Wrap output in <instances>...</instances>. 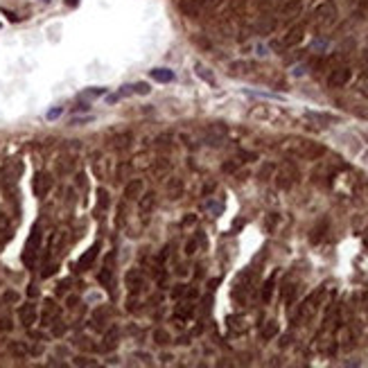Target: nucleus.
<instances>
[{
  "label": "nucleus",
  "mask_w": 368,
  "mask_h": 368,
  "mask_svg": "<svg viewBox=\"0 0 368 368\" xmlns=\"http://www.w3.org/2000/svg\"><path fill=\"white\" fill-rule=\"evenodd\" d=\"M350 77H352V70H350L348 66H339V68H335V70L330 73L328 86L330 88H341V86H346L350 81Z\"/></svg>",
  "instance_id": "1"
},
{
  "label": "nucleus",
  "mask_w": 368,
  "mask_h": 368,
  "mask_svg": "<svg viewBox=\"0 0 368 368\" xmlns=\"http://www.w3.org/2000/svg\"><path fill=\"white\" fill-rule=\"evenodd\" d=\"M32 188H34V194H36L39 199L48 197V192L52 190V176H50L48 172H39V174L34 176Z\"/></svg>",
  "instance_id": "2"
},
{
  "label": "nucleus",
  "mask_w": 368,
  "mask_h": 368,
  "mask_svg": "<svg viewBox=\"0 0 368 368\" xmlns=\"http://www.w3.org/2000/svg\"><path fill=\"white\" fill-rule=\"evenodd\" d=\"M336 16V7L335 2H323V5H319L314 9V20L316 23H321V25H328V23H332Z\"/></svg>",
  "instance_id": "3"
},
{
  "label": "nucleus",
  "mask_w": 368,
  "mask_h": 368,
  "mask_svg": "<svg viewBox=\"0 0 368 368\" xmlns=\"http://www.w3.org/2000/svg\"><path fill=\"white\" fill-rule=\"evenodd\" d=\"M39 246H41V228H39V224H36V226L32 228V235H30V240H27L25 257H23L27 264H32V260H34V256H36Z\"/></svg>",
  "instance_id": "4"
},
{
  "label": "nucleus",
  "mask_w": 368,
  "mask_h": 368,
  "mask_svg": "<svg viewBox=\"0 0 368 368\" xmlns=\"http://www.w3.org/2000/svg\"><path fill=\"white\" fill-rule=\"evenodd\" d=\"M303 36H305V25H294L289 32L283 36V43H280V46L283 48H294V46H298V43L303 41Z\"/></svg>",
  "instance_id": "5"
},
{
  "label": "nucleus",
  "mask_w": 368,
  "mask_h": 368,
  "mask_svg": "<svg viewBox=\"0 0 368 368\" xmlns=\"http://www.w3.org/2000/svg\"><path fill=\"white\" fill-rule=\"evenodd\" d=\"M278 188H283V190H287V188H291L294 185V181H296V170L291 167V165H285L283 170L278 172Z\"/></svg>",
  "instance_id": "6"
},
{
  "label": "nucleus",
  "mask_w": 368,
  "mask_h": 368,
  "mask_svg": "<svg viewBox=\"0 0 368 368\" xmlns=\"http://www.w3.org/2000/svg\"><path fill=\"white\" fill-rule=\"evenodd\" d=\"M18 319H20V323H23L25 328H32L34 323H36V305H34V303L23 305V307L18 309Z\"/></svg>",
  "instance_id": "7"
},
{
  "label": "nucleus",
  "mask_w": 368,
  "mask_h": 368,
  "mask_svg": "<svg viewBox=\"0 0 368 368\" xmlns=\"http://www.w3.org/2000/svg\"><path fill=\"white\" fill-rule=\"evenodd\" d=\"M97 253H99V244H93L91 249L86 251L84 256L79 257V262H77V269L79 271H86L88 267H91L93 262H95V257H97Z\"/></svg>",
  "instance_id": "8"
},
{
  "label": "nucleus",
  "mask_w": 368,
  "mask_h": 368,
  "mask_svg": "<svg viewBox=\"0 0 368 368\" xmlns=\"http://www.w3.org/2000/svg\"><path fill=\"white\" fill-rule=\"evenodd\" d=\"M125 283H127V287H129V291H138L140 287H143V273H140L138 269L127 271Z\"/></svg>",
  "instance_id": "9"
},
{
  "label": "nucleus",
  "mask_w": 368,
  "mask_h": 368,
  "mask_svg": "<svg viewBox=\"0 0 368 368\" xmlns=\"http://www.w3.org/2000/svg\"><path fill=\"white\" fill-rule=\"evenodd\" d=\"M226 133H228V129H226L224 125H219V122H217V125L208 127V138H210L212 145H219V143L226 138Z\"/></svg>",
  "instance_id": "10"
},
{
  "label": "nucleus",
  "mask_w": 368,
  "mask_h": 368,
  "mask_svg": "<svg viewBox=\"0 0 368 368\" xmlns=\"http://www.w3.org/2000/svg\"><path fill=\"white\" fill-rule=\"evenodd\" d=\"M151 79L158 81V84H170V81H174V70H170V68H154Z\"/></svg>",
  "instance_id": "11"
},
{
  "label": "nucleus",
  "mask_w": 368,
  "mask_h": 368,
  "mask_svg": "<svg viewBox=\"0 0 368 368\" xmlns=\"http://www.w3.org/2000/svg\"><path fill=\"white\" fill-rule=\"evenodd\" d=\"M178 7H181V12H183L185 16L194 18V16H199V9H201V0H181V2H178Z\"/></svg>",
  "instance_id": "12"
},
{
  "label": "nucleus",
  "mask_w": 368,
  "mask_h": 368,
  "mask_svg": "<svg viewBox=\"0 0 368 368\" xmlns=\"http://www.w3.org/2000/svg\"><path fill=\"white\" fill-rule=\"evenodd\" d=\"M303 9V2L301 0H287L283 5V9H280V14H283L285 18H294V16H298Z\"/></svg>",
  "instance_id": "13"
},
{
  "label": "nucleus",
  "mask_w": 368,
  "mask_h": 368,
  "mask_svg": "<svg viewBox=\"0 0 368 368\" xmlns=\"http://www.w3.org/2000/svg\"><path fill=\"white\" fill-rule=\"evenodd\" d=\"M140 194H143V181H140V178H131V181L125 185V197L138 199Z\"/></svg>",
  "instance_id": "14"
},
{
  "label": "nucleus",
  "mask_w": 368,
  "mask_h": 368,
  "mask_svg": "<svg viewBox=\"0 0 368 368\" xmlns=\"http://www.w3.org/2000/svg\"><path fill=\"white\" fill-rule=\"evenodd\" d=\"M167 194H170V199H178L181 194H183V181L181 178H172L170 183H167Z\"/></svg>",
  "instance_id": "15"
},
{
  "label": "nucleus",
  "mask_w": 368,
  "mask_h": 368,
  "mask_svg": "<svg viewBox=\"0 0 368 368\" xmlns=\"http://www.w3.org/2000/svg\"><path fill=\"white\" fill-rule=\"evenodd\" d=\"M115 346H118V328H111L109 332H106V336H104L102 350H104V352H109V350H113Z\"/></svg>",
  "instance_id": "16"
},
{
  "label": "nucleus",
  "mask_w": 368,
  "mask_h": 368,
  "mask_svg": "<svg viewBox=\"0 0 368 368\" xmlns=\"http://www.w3.org/2000/svg\"><path fill=\"white\" fill-rule=\"evenodd\" d=\"M57 316H59V309H57V305H54L52 301H48L46 303V312H43V325H50V323H52Z\"/></svg>",
  "instance_id": "17"
},
{
  "label": "nucleus",
  "mask_w": 368,
  "mask_h": 368,
  "mask_svg": "<svg viewBox=\"0 0 368 368\" xmlns=\"http://www.w3.org/2000/svg\"><path fill=\"white\" fill-rule=\"evenodd\" d=\"M154 204H156V194H154V192H147L145 197H140L138 208H140L143 212H149L151 208H154Z\"/></svg>",
  "instance_id": "18"
},
{
  "label": "nucleus",
  "mask_w": 368,
  "mask_h": 368,
  "mask_svg": "<svg viewBox=\"0 0 368 368\" xmlns=\"http://www.w3.org/2000/svg\"><path fill=\"white\" fill-rule=\"evenodd\" d=\"M154 341H156L158 346H167V343L172 341V336H170V332H167V330L156 328V330H154Z\"/></svg>",
  "instance_id": "19"
},
{
  "label": "nucleus",
  "mask_w": 368,
  "mask_h": 368,
  "mask_svg": "<svg viewBox=\"0 0 368 368\" xmlns=\"http://www.w3.org/2000/svg\"><path fill=\"white\" fill-rule=\"evenodd\" d=\"M276 335H278V323L276 321H269L262 328V339H264V341H269V339H273Z\"/></svg>",
  "instance_id": "20"
},
{
  "label": "nucleus",
  "mask_w": 368,
  "mask_h": 368,
  "mask_svg": "<svg viewBox=\"0 0 368 368\" xmlns=\"http://www.w3.org/2000/svg\"><path fill=\"white\" fill-rule=\"evenodd\" d=\"M273 27H276V20L273 18H262L260 23H257V32L260 34H269V32H273Z\"/></svg>",
  "instance_id": "21"
},
{
  "label": "nucleus",
  "mask_w": 368,
  "mask_h": 368,
  "mask_svg": "<svg viewBox=\"0 0 368 368\" xmlns=\"http://www.w3.org/2000/svg\"><path fill=\"white\" fill-rule=\"evenodd\" d=\"M99 283L104 285L106 289H111V287H113V271L109 269V267H104V269H102V273H99Z\"/></svg>",
  "instance_id": "22"
},
{
  "label": "nucleus",
  "mask_w": 368,
  "mask_h": 368,
  "mask_svg": "<svg viewBox=\"0 0 368 368\" xmlns=\"http://www.w3.org/2000/svg\"><path fill=\"white\" fill-rule=\"evenodd\" d=\"M9 352H12V355H16V357H23V355H27V348L23 346V343L12 341V343H9Z\"/></svg>",
  "instance_id": "23"
},
{
  "label": "nucleus",
  "mask_w": 368,
  "mask_h": 368,
  "mask_svg": "<svg viewBox=\"0 0 368 368\" xmlns=\"http://www.w3.org/2000/svg\"><path fill=\"white\" fill-rule=\"evenodd\" d=\"M271 291H273V280H267V285H264V289H262V301L264 303H269Z\"/></svg>",
  "instance_id": "24"
},
{
  "label": "nucleus",
  "mask_w": 368,
  "mask_h": 368,
  "mask_svg": "<svg viewBox=\"0 0 368 368\" xmlns=\"http://www.w3.org/2000/svg\"><path fill=\"white\" fill-rule=\"evenodd\" d=\"M131 133H122V136H118V147L120 149H125V147H129V143H131Z\"/></svg>",
  "instance_id": "25"
},
{
  "label": "nucleus",
  "mask_w": 368,
  "mask_h": 368,
  "mask_svg": "<svg viewBox=\"0 0 368 368\" xmlns=\"http://www.w3.org/2000/svg\"><path fill=\"white\" fill-rule=\"evenodd\" d=\"M197 75L199 77H204L208 84H215V77H212L210 73H206V68H201V66H197Z\"/></svg>",
  "instance_id": "26"
},
{
  "label": "nucleus",
  "mask_w": 368,
  "mask_h": 368,
  "mask_svg": "<svg viewBox=\"0 0 368 368\" xmlns=\"http://www.w3.org/2000/svg\"><path fill=\"white\" fill-rule=\"evenodd\" d=\"M133 93H140V95H149V86L145 81H140V84H133Z\"/></svg>",
  "instance_id": "27"
},
{
  "label": "nucleus",
  "mask_w": 368,
  "mask_h": 368,
  "mask_svg": "<svg viewBox=\"0 0 368 368\" xmlns=\"http://www.w3.org/2000/svg\"><path fill=\"white\" fill-rule=\"evenodd\" d=\"M237 167H240V160H237V158H233L230 163H224V167H222V170H224V172H235Z\"/></svg>",
  "instance_id": "28"
},
{
  "label": "nucleus",
  "mask_w": 368,
  "mask_h": 368,
  "mask_svg": "<svg viewBox=\"0 0 368 368\" xmlns=\"http://www.w3.org/2000/svg\"><path fill=\"white\" fill-rule=\"evenodd\" d=\"M97 197H99V206H102V208H106V206H109V192H106V190H99Z\"/></svg>",
  "instance_id": "29"
},
{
  "label": "nucleus",
  "mask_w": 368,
  "mask_h": 368,
  "mask_svg": "<svg viewBox=\"0 0 368 368\" xmlns=\"http://www.w3.org/2000/svg\"><path fill=\"white\" fill-rule=\"evenodd\" d=\"M359 16L368 18V0H359Z\"/></svg>",
  "instance_id": "30"
},
{
  "label": "nucleus",
  "mask_w": 368,
  "mask_h": 368,
  "mask_svg": "<svg viewBox=\"0 0 368 368\" xmlns=\"http://www.w3.org/2000/svg\"><path fill=\"white\" fill-rule=\"evenodd\" d=\"M244 68H246V64H244V61H235V64L230 66V70H233L235 75H240V73H244Z\"/></svg>",
  "instance_id": "31"
},
{
  "label": "nucleus",
  "mask_w": 368,
  "mask_h": 368,
  "mask_svg": "<svg viewBox=\"0 0 368 368\" xmlns=\"http://www.w3.org/2000/svg\"><path fill=\"white\" fill-rule=\"evenodd\" d=\"M61 113H64V109H61V106H57V109H50V111H48V120H57Z\"/></svg>",
  "instance_id": "32"
},
{
  "label": "nucleus",
  "mask_w": 368,
  "mask_h": 368,
  "mask_svg": "<svg viewBox=\"0 0 368 368\" xmlns=\"http://www.w3.org/2000/svg\"><path fill=\"white\" fill-rule=\"evenodd\" d=\"M86 97H99V95H104V88H91V91L84 93Z\"/></svg>",
  "instance_id": "33"
},
{
  "label": "nucleus",
  "mask_w": 368,
  "mask_h": 368,
  "mask_svg": "<svg viewBox=\"0 0 368 368\" xmlns=\"http://www.w3.org/2000/svg\"><path fill=\"white\" fill-rule=\"evenodd\" d=\"M183 294H185V285H176V287L172 289V296H174V298H181Z\"/></svg>",
  "instance_id": "34"
},
{
  "label": "nucleus",
  "mask_w": 368,
  "mask_h": 368,
  "mask_svg": "<svg viewBox=\"0 0 368 368\" xmlns=\"http://www.w3.org/2000/svg\"><path fill=\"white\" fill-rule=\"evenodd\" d=\"M194 251H197V242H194V240H192V242H188V244H185V253H188V256H192V253H194Z\"/></svg>",
  "instance_id": "35"
},
{
  "label": "nucleus",
  "mask_w": 368,
  "mask_h": 368,
  "mask_svg": "<svg viewBox=\"0 0 368 368\" xmlns=\"http://www.w3.org/2000/svg\"><path fill=\"white\" fill-rule=\"evenodd\" d=\"M208 210H212V212H215V215H219V212H222L224 208H222V206H219V204H212V201H208Z\"/></svg>",
  "instance_id": "36"
},
{
  "label": "nucleus",
  "mask_w": 368,
  "mask_h": 368,
  "mask_svg": "<svg viewBox=\"0 0 368 368\" xmlns=\"http://www.w3.org/2000/svg\"><path fill=\"white\" fill-rule=\"evenodd\" d=\"M5 301H9V303L18 301V294H16V291H7V294H5Z\"/></svg>",
  "instance_id": "37"
},
{
  "label": "nucleus",
  "mask_w": 368,
  "mask_h": 368,
  "mask_svg": "<svg viewBox=\"0 0 368 368\" xmlns=\"http://www.w3.org/2000/svg\"><path fill=\"white\" fill-rule=\"evenodd\" d=\"M7 226H9V219H7L5 215H2V212H0V230H5Z\"/></svg>",
  "instance_id": "38"
},
{
  "label": "nucleus",
  "mask_w": 368,
  "mask_h": 368,
  "mask_svg": "<svg viewBox=\"0 0 368 368\" xmlns=\"http://www.w3.org/2000/svg\"><path fill=\"white\" fill-rule=\"evenodd\" d=\"M54 271H57V267H54V264H50V267H46V271H43V278H48V276H52Z\"/></svg>",
  "instance_id": "39"
},
{
  "label": "nucleus",
  "mask_w": 368,
  "mask_h": 368,
  "mask_svg": "<svg viewBox=\"0 0 368 368\" xmlns=\"http://www.w3.org/2000/svg\"><path fill=\"white\" fill-rule=\"evenodd\" d=\"M194 222H197V217H194V215H188V217L183 219V226H192Z\"/></svg>",
  "instance_id": "40"
},
{
  "label": "nucleus",
  "mask_w": 368,
  "mask_h": 368,
  "mask_svg": "<svg viewBox=\"0 0 368 368\" xmlns=\"http://www.w3.org/2000/svg\"><path fill=\"white\" fill-rule=\"evenodd\" d=\"M9 328H12V325H9V321H7V319H5V321H0V330H9Z\"/></svg>",
  "instance_id": "41"
},
{
  "label": "nucleus",
  "mask_w": 368,
  "mask_h": 368,
  "mask_svg": "<svg viewBox=\"0 0 368 368\" xmlns=\"http://www.w3.org/2000/svg\"><path fill=\"white\" fill-rule=\"evenodd\" d=\"M66 5H68V7H77L79 0H66Z\"/></svg>",
  "instance_id": "42"
}]
</instances>
